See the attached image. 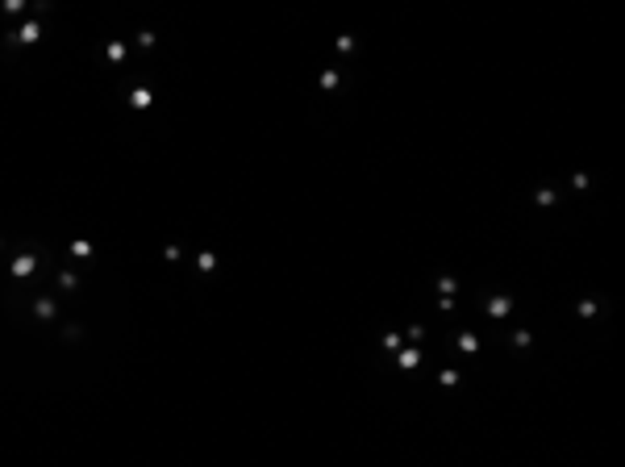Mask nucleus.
<instances>
[{
	"label": "nucleus",
	"mask_w": 625,
	"mask_h": 467,
	"mask_svg": "<svg viewBox=\"0 0 625 467\" xmlns=\"http://www.w3.org/2000/svg\"><path fill=\"white\" fill-rule=\"evenodd\" d=\"M33 271V259H17L13 263V275H29Z\"/></svg>",
	"instance_id": "obj_1"
},
{
	"label": "nucleus",
	"mask_w": 625,
	"mask_h": 467,
	"mask_svg": "<svg viewBox=\"0 0 625 467\" xmlns=\"http://www.w3.org/2000/svg\"><path fill=\"white\" fill-rule=\"evenodd\" d=\"M146 104H150V92L138 88V92H134V109H146Z\"/></svg>",
	"instance_id": "obj_2"
},
{
	"label": "nucleus",
	"mask_w": 625,
	"mask_h": 467,
	"mask_svg": "<svg viewBox=\"0 0 625 467\" xmlns=\"http://www.w3.org/2000/svg\"><path fill=\"white\" fill-rule=\"evenodd\" d=\"M33 38H38V25H33V21H29V25L21 29V42H33Z\"/></svg>",
	"instance_id": "obj_3"
}]
</instances>
